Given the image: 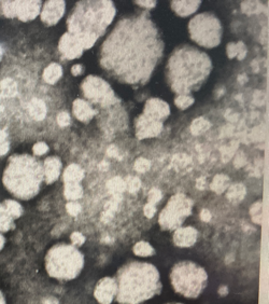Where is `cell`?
Returning a JSON list of instances; mask_svg holds the SVG:
<instances>
[{"label":"cell","mask_w":269,"mask_h":304,"mask_svg":"<svg viewBox=\"0 0 269 304\" xmlns=\"http://www.w3.org/2000/svg\"><path fill=\"white\" fill-rule=\"evenodd\" d=\"M163 52V43L149 19H123L101 51L105 69L128 83L145 82Z\"/></svg>","instance_id":"1"},{"label":"cell","mask_w":269,"mask_h":304,"mask_svg":"<svg viewBox=\"0 0 269 304\" xmlns=\"http://www.w3.org/2000/svg\"><path fill=\"white\" fill-rule=\"evenodd\" d=\"M119 304H142L161 295L163 284L157 267L148 262L129 261L122 266L114 277Z\"/></svg>","instance_id":"2"},{"label":"cell","mask_w":269,"mask_h":304,"mask_svg":"<svg viewBox=\"0 0 269 304\" xmlns=\"http://www.w3.org/2000/svg\"><path fill=\"white\" fill-rule=\"evenodd\" d=\"M211 69V59L206 53L185 45L171 55L167 74L170 87L178 95H190L205 82Z\"/></svg>","instance_id":"3"},{"label":"cell","mask_w":269,"mask_h":304,"mask_svg":"<svg viewBox=\"0 0 269 304\" xmlns=\"http://www.w3.org/2000/svg\"><path fill=\"white\" fill-rule=\"evenodd\" d=\"M43 181V166L28 154L11 156L2 177L3 186L10 193L24 201L37 195Z\"/></svg>","instance_id":"4"},{"label":"cell","mask_w":269,"mask_h":304,"mask_svg":"<svg viewBox=\"0 0 269 304\" xmlns=\"http://www.w3.org/2000/svg\"><path fill=\"white\" fill-rule=\"evenodd\" d=\"M116 9L112 1L80 3L68 19V29L74 36H93L99 39L112 23Z\"/></svg>","instance_id":"5"},{"label":"cell","mask_w":269,"mask_h":304,"mask_svg":"<svg viewBox=\"0 0 269 304\" xmlns=\"http://www.w3.org/2000/svg\"><path fill=\"white\" fill-rule=\"evenodd\" d=\"M85 265L84 255L77 247L58 243L48 250L44 257V267L50 277L59 282L77 278Z\"/></svg>","instance_id":"6"},{"label":"cell","mask_w":269,"mask_h":304,"mask_svg":"<svg viewBox=\"0 0 269 304\" xmlns=\"http://www.w3.org/2000/svg\"><path fill=\"white\" fill-rule=\"evenodd\" d=\"M169 278L174 290L186 299L199 298L208 285L205 268L190 260L176 263L171 267Z\"/></svg>","instance_id":"7"},{"label":"cell","mask_w":269,"mask_h":304,"mask_svg":"<svg viewBox=\"0 0 269 304\" xmlns=\"http://www.w3.org/2000/svg\"><path fill=\"white\" fill-rule=\"evenodd\" d=\"M191 39L200 47L212 49L221 43L223 28L220 19L212 13H201L189 23Z\"/></svg>","instance_id":"8"},{"label":"cell","mask_w":269,"mask_h":304,"mask_svg":"<svg viewBox=\"0 0 269 304\" xmlns=\"http://www.w3.org/2000/svg\"><path fill=\"white\" fill-rule=\"evenodd\" d=\"M192 199L183 193L172 195L167 204L161 211L159 217V225L164 231H175L184 224L187 217L193 211Z\"/></svg>","instance_id":"9"},{"label":"cell","mask_w":269,"mask_h":304,"mask_svg":"<svg viewBox=\"0 0 269 304\" xmlns=\"http://www.w3.org/2000/svg\"><path fill=\"white\" fill-rule=\"evenodd\" d=\"M81 90L86 98L100 106H110L116 101V96L110 84L97 76H88L81 84Z\"/></svg>","instance_id":"10"},{"label":"cell","mask_w":269,"mask_h":304,"mask_svg":"<svg viewBox=\"0 0 269 304\" xmlns=\"http://www.w3.org/2000/svg\"><path fill=\"white\" fill-rule=\"evenodd\" d=\"M163 128H164L163 122L152 120L143 114H140L138 118L136 119L135 122L136 136L138 139L154 138L161 133Z\"/></svg>","instance_id":"11"},{"label":"cell","mask_w":269,"mask_h":304,"mask_svg":"<svg viewBox=\"0 0 269 304\" xmlns=\"http://www.w3.org/2000/svg\"><path fill=\"white\" fill-rule=\"evenodd\" d=\"M116 296V283L114 277L106 276L99 280L94 289V297L100 304H111Z\"/></svg>","instance_id":"12"},{"label":"cell","mask_w":269,"mask_h":304,"mask_svg":"<svg viewBox=\"0 0 269 304\" xmlns=\"http://www.w3.org/2000/svg\"><path fill=\"white\" fill-rule=\"evenodd\" d=\"M58 49L63 57L67 59H75L82 57L84 51L78 37L70 33L63 35L59 40Z\"/></svg>","instance_id":"13"},{"label":"cell","mask_w":269,"mask_h":304,"mask_svg":"<svg viewBox=\"0 0 269 304\" xmlns=\"http://www.w3.org/2000/svg\"><path fill=\"white\" fill-rule=\"evenodd\" d=\"M143 114L150 119L164 122L170 114V107L165 100L161 98H150L146 100L143 109Z\"/></svg>","instance_id":"14"},{"label":"cell","mask_w":269,"mask_h":304,"mask_svg":"<svg viewBox=\"0 0 269 304\" xmlns=\"http://www.w3.org/2000/svg\"><path fill=\"white\" fill-rule=\"evenodd\" d=\"M65 10V1H47L41 10L42 22L48 26H53L64 17Z\"/></svg>","instance_id":"15"},{"label":"cell","mask_w":269,"mask_h":304,"mask_svg":"<svg viewBox=\"0 0 269 304\" xmlns=\"http://www.w3.org/2000/svg\"><path fill=\"white\" fill-rule=\"evenodd\" d=\"M14 18L23 22L33 21L41 12V1H14Z\"/></svg>","instance_id":"16"},{"label":"cell","mask_w":269,"mask_h":304,"mask_svg":"<svg viewBox=\"0 0 269 304\" xmlns=\"http://www.w3.org/2000/svg\"><path fill=\"white\" fill-rule=\"evenodd\" d=\"M198 239V231L193 227H180L175 230L172 241L175 245L181 248L192 247L196 244Z\"/></svg>","instance_id":"17"},{"label":"cell","mask_w":269,"mask_h":304,"mask_svg":"<svg viewBox=\"0 0 269 304\" xmlns=\"http://www.w3.org/2000/svg\"><path fill=\"white\" fill-rule=\"evenodd\" d=\"M43 176L44 181L48 185L53 184L58 179L62 171V162L56 156H50L44 160L43 163Z\"/></svg>","instance_id":"18"},{"label":"cell","mask_w":269,"mask_h":304,"mask_svg":"<svg viewBox=\"0 0 269 304\" xmlns=\"http://www.w3.org/2000/svg\"><path fill=\"white\" fill-rule=\"evenodd\" d=\"M72 113L81 122L88 123L95 116L96 110L86 100L78 98L73 101Z\"/></svg>","instance_id":"19"},{"label":"cell","mask_w":269,"mask_h":304,"mask_svg":"<svg viewBox=\"0 0 269 304\" xmlns=\"http://www.w3.org/2000/svg\"><path fill=\"white\" fill-rule=\"evenodd\" d=\"M201 6V1L195 0V1H171V9L176 14L181 18H187L194 14Z\"/></svg>","instance_id":"20"},{"label":"cell","mask_w":269,"mask_h":304,"mask_svg":"<svg viewBox=\"0 0 269 304\" xmlns=\"http://www.w3.org/2000/svg\"><path fill=\"white\" fill-rule=\"evenodd\" d=\"M84 178V171L78 164H70L64 171L63 180L65 184H80Z\"/></svg>","instance_id":"21"},{"label":"cell","mask_w":269,"mask_h":304,"mask_svg":"<svg viewBox=\"0 0 269 304\" xmlns=\"http://www.w3.org/2000/svg\"><path fill=\"white\" fill-rule=\"evenodd\" d=\"M63 69L56 63L50 64L43 72V80L49 84H54L62 78Z\"/></svg>","instance_id":"22"},{"label":"cell","mask_w":269,"mask_h":304,"mask_svg":"<svg viewBox=\"0 0 269 304\" xmlns=\"http://www.w3.org/2000/svg\"><path fill=\"white\" fill-rule=\"evenodd\" d=\"M14 227L13 217L10 215L3 203H0V233L11 231L14 229Z\"/></svg>","instance_id":"23"},{"label":"cell","mask_w":269,"mask_h":304,"mask_svg":"<svg viewBox=\"0 0 269 304\" xmlns=\"http://www.w3.org/2000/svg\"><path fill=\"white\" fill-rule=\"evenodd\" d=\"M29 113L36 120H43L47 115V106L41 99L35 98L29 104Z\"/></svg>","instance_id":"24"},{"label":"cell","mask_w":269,"mask_h":304,"mask_svg":"<svg viewBox=\"0 0 269 304\" xmlns=\"http://www.w3.org/2000/svg\"><path fill=\"white\" fill-rule=\"evenodd\" d=\"M230 177L224 174H217L215 176V178L212 179L210 184V188L213 192H215L217 194H221L230 186Z\"/></svg>","instance_id":"25"},{"label":"cell","mask_w":269,"mask_h":304,"mask_svg":"<svg viewBox=\"0 0 269 304\" xmlns=\"http://www.w3.org/2000/svg\"><path fill=\"white\" fill-rule=\"evenodd\" d=\"M64 194L66 199L70 202H74L82 197L83 188L80 184H65Z\"/></svg>","instance_id":"26"},{"label":"cell","mask_w":269,"mask_h":304,"mask_svg":"<svg viewBox=\"0 0 269 304\" xmlns=\"http://www.w3.org/2000/svg\"><path fill=\"white\" fill-rule=\"evenodd\" d=\"M133 252L138 257H152L155 255V249L150 243L141 241L134 245Z\"/></svg>","instance_id":"27"},{"label":"cell","mask_w":269,"mask_h":304,"mask_svg":"<svg viewBox=\"0 0 269 304\" xmlns=\"http://www.w3.org/2000/svg\"><path fill=\"white\" fill-rule=\"evenodd\" d=\"M211 123L207 119L199 116V118H196L193 121L191 124V133L193 135H200L204 134L206 132L210 129Z\"/></svg>","instance_id":"28"},{"label":"cell","mask_w":269,"mask_h":304,"mask_svg":"<svg viewBox=\"0 0 269 304\" xmlns=\"http://www.w3.org/2000/svg\"><path fill=\"white\" fill-rule=\"evenodd\" d=\"M246 196V187L241 184H235L227 190V197L233 202H240Z\"/></svg>","instance_id":"29"},{"label":"cell","mask_w":269,"mask_h":304,"mask_svg":"<svg viewBox=\"0 0 269 304\" xmlns=\"http://www.w3.org/2000/svg\"><path fill=\"white\" fill-rule=\"evenodd\" d=\"M3 205L10 212V215L13 217V219H18V218L23 215V207L18 202L13 200H6L3 202Z\"/></svg>","instance_id":"30"},{"label":"cell","mask_w":269,"mask_h":304,"mask_svg":"<svg viewBox=\"0 0 269 304\" xmlns=\"http://www.w3.org/2000/svg\"><path fill=\"white\" fill-rule=\"evenodd\" d=\"M194 103L195 99L191 95H178L175 98V105L177 106V108H179L181 110L190 108Z\"/></svg>","instance_id":"31"},{"label":"cell","mask_w":269,"mask_h":304,"mask_svg":"<svg viewBox=\"0 0 269 304\" xmlns=\"http://www.w3.org/2000/svg\"><path fill=\"white\" fill-rule=\"evenodd\" d=\"M0 87H1L2 92L6 96H13L17 94V83L12 79L3 80Z\"/></svg>","instance_id":"32"},{"label":"cell","mask_w":269,"mask_h":304,"mask_svg":"<svg viewBox=\"0 0 269 304\" xmlns=\"http://www.w3.org/2000/svg\"><path fill=\"white\" fill-rule=\"evenodd\" d=\"M241 9L242 12L247 14L258 13L262 9V4L258 1H243L241 3Z\"/></svg>","instance_id":"33"},{"label":"cell","mask_w":269,"mask_h":304,"mask_svg":"<svg viewBox=\"0 0 269 304\" xmlns=\"http://www.w3.org/2000/svg\"><path fill=\"white\" fill-rule=\"evenodd\" d=\"M262 203L261 202H256L255 204H253L251 207L250 214L252 217V220L255 222L257 225L262 224Z\"/></svg>","instance_id":"34"},{"label":"cell","mask_w":269,"mask_h":304,"mask_svg":"<svg viewBox=\"0 0 269 304\" xmlns=\"http://www.w3.org/2000/svg\"><path fill=\"white\" fill-rule=\"evenodd\" d=\"M134 167L138 173H146L151 169V162L145 158H138L135 161Z\"/></svg>","instance_id":"35"},{"label":"cell","mask_w":269,"mask_h":304,"mask_svg":"<svg viewBox=\"0 0 269 304\" xmlns=\"http://www.w3.org/2000/svg\"><path fill=\"white\" fill-rule=\"evenodd\" d=\"M108 188L113 192H121L125 189V181L120 177H115L108 182Z\"/></svg>","instance_id":"36"},{"label":"cell","mask_w":269,"mask_h":304,"mask_svg":"<svg viewBox=\"0 0 269 304\" xmlns=\"http://www.w3.org/2000/svg\"><path fill=\"white\" fill-rule=\"evenodd\" d=\"M238 148V143H231L228 145L225 149L222 150V155H223V161L226 162L230 160L231 158L234 156L236 153V150Z\"/></svg>","instance_id":"37"},{"label":"cell","mask_w":269,"mask_h":304,"mask_svg":"<svg viewBox=\"0 0 269 304\" xmlns=\"http://www.w3.org/2000/svg\"><path fill=\"white\" fill-rule=\"evenodd\" d=\"M191 163V159L186 154H177L174 156V165L177 167H185Z\"/></svg>","instance_id":"38"},{"label":"cell","mask_w":269,"mask_h":304,"mask_svg":"<svg viewBox=\"0 0 269 304\" xmlns=\"http://www.w3.org/2000/svg\"><path fill=\"white\" fill-rule=\"evenodd\" d=\"M125 187H127V189L130 192H136L138 191L141 187V181L137 177H129L127 181L125 182Z\"/></svg>","instance_id":"39"},{"label":"cell","mask_w":269,"mask_h":304,"mask_svg":"<svg viewBox=\"0 0 269 304\" xmlns=\"http://www.w3.org/2000/svg\"><path fill=\"white\" fill-rule=\"evenodd\" d=\"M33 151L35 155H38V156L43 155L49 151V146L45 143H43V141H39V143L35 144V146L33 147Z\"/></svg>","instance_id":"40"},{"label":"cell","mask_w":269,"mask_h":304,"mask_svg":"<svg viewBox=\"0 0 269 304\" xmlns=\"http://www.w3.org/2000/svg\"><path fill=\"white\" fill-rule=\"evenodd\" d=\"M161 196H163V195H161V192L159 189L153 188L150 191L148 201H149L150 204L155 205L156 203H159L161 200Z\"/></svg>","instance_id":"41"},{"label":"cell","mask_w":269,"mask_h":304,"mask_svg":"<svg viewBox=\"0 0 269 304\" xmlns=\"http://www.w3.org/2000/svg\"><path fill=\"white\" fill-rule=\"evenodd\" d=\"M70 240L72 242L73 246H82L85 243V237L83 234H81L80 232H73L70 236Z\"/></svg>","instance_id":"42"},{"label":"cell","mask_w":269,"mask_h":304,"mask_svg":"<svg viewBox=\"0 0 269 304\" xmlns=\"http://www.w3.org/2000/svg\"><path fill=\"white\" fill-rule=\"evenodd\" d=\"M7 135L4 132L0 131V155L6 154L9 150V144L7 143Z\"/></svg>","instance_id":"43"},{"label":"cell","mask_w":269,"mask_h":304,"mask_svg":"<svg viewBox=\"0 0 269 304\" xmlns=\"http://www.w3.org/2000/svg\"><path fill=\"white\" fill-rule=\"evenodd\" d=\"M226 55L228 58H235L238 55V49H237V42H230L226 45Z\"/></svg>","instance_id":"44"},{"label":"cell","mask_w":269,"mask_h":304,"mask_svg":"<svg viewBox=\"0 0 269 304\" xmlns=\"http://www.w3.org/2000/svg\"><path fill=\"white\" fill-rule=\"evenodd\" d=\"M246 163H247V155L245 154V152L239 151L238 153H236L235 160H234L235 167H238V169H239V167L245 166Z\"/></svg>","instance_id":"45"},{"label":"cell","mask_w":269,"mask_h":304,"mask_svg":"<svg viewBox=\"0 0 269 304\" xmlns=\"http://www.w3.org/2000/svg\"><path fill=\"white\" fill-rule=\"evenodd\" d=\"M237 49H238L237 58L239 60L245 59L247 57V54H248V49H247L246 43L242 42V41H238L237 42Z\"/></svg>","instance_id":"46"},{"label":"cell","mask_w":269,"mask_h":304,"mask_svg":"<svg viewBox=\"0 0 269 304\" xmlns=\"http://www.w3.org/2000/svg\"><path fill=\"white\" fill-rule=\"evenodd\" d=\"M66 209H67V211L70 215L77 216L81 211V205L77 202H69L67 206H66Z\"/></svg>","instance_id":"47"},{"label":"cell","mask_w":269,"mask_h":304,"mask_svg":"<svg viewBox=\"0 0 269 304\" xmlns=\"http://www.w3.org/2000/svg\"><path fill=\"white\" fill-rule=\"evenodd\" d=\"M57 123L60 126H67L70 124V115L68 113H60L57 115Z\"/></svg>","instance_id":"48"},{"label":"cell","mask_w":269,"mask_h":304,"mask_svg":"<svg viewBox=\"0 0 269 304\" xmlns=\"http://www.w3.org/2000/svg\"><path fill=\"white\" fill-rule=\"evenodd\" d=\"M136 4H138L139 7L144 8V9H153L156 7V1L155 0H141V1H135Z\"/></svg>","instance_id":"49"},{"label":"cell","mask_w":269,"mask_h":304,"mask_svg":"<svg viewBox=\"0 0 269 304\" xmlns=\"http://www.w3.org/2000/svg\"><path fill=\"white\" fill-rule=\"evenodd\" d=\"M155 212H156L155 205L150 204V203H148V204L144 206V215L148 218L153 217L155 215Z\"/></svg>","instance_id":"50"},{"label":"cell","mask_w":269,"mask_h":304,"mask_svg":"<svg viewBox=\"0 0 269 304\" xmlns=\"http://www.w3.org/2000/svg\"><path fill=\"white\" fill-rule=\"evenodd\" d=\"M107 153H108V155L111 156V158H120L121 156L120 149L115 146H111L108 151H107Z\"/></svg>","instance_id":"51"},{"label":"cell","mask_w":269,"mask_h":304,"mask_svg":"<svg viewBox=\"0 0 269 304\" xmlns=\"http://www.w3.org/2000/svg\"><path fill=\"white\" fill-rule=\"evenodd\" d=\"M71 74L75 76V77H78V76H80L81 74H83V66L80 64L73 65L72 67H71Z\"/></svg>","instance_id":"52"},{"label":"cell","mask_w":269,"mask_h":304,"mask_svg":"<svg viewBox=\"0 0 269 304\" xmlns=\"http://www.w3.org/2000/svg\"><path fill=\"white\" fill-rule=\"evenodd\" d=\"M200 219L204 221H210L211 219V214L208 209H202L200 212Z\"/></svg>","instance_id":"53"},{"label":"cell","mask_w":269,"mask_h":304,"mask_svg":"<svg viewBox=\"0 0 269 304\" xmlns=\"http://www.w3.org/2000/svg\"><path fill=\"white\" fill-rule=\"evenodd\" d=\"M4 245H6V239H4V236L0 233V251L3 249Z\"/></svg>","instance_id":"54"},{"label":"cell","mask_w":269,"mask_h":304,"mask_svg":"<svg viewBox=\"0 0 269 304\" xmlns=\"http://www.w3.org/2000/svg\"><path fill=\"white\" fill-rule=\"evenodd\" d=\"M227 292H228V289H227V287H225V286H222L219 289V293H220L221 296L227 295Z\"/></svg>","instance_id":"55"},{"label":"cell","mask_w":269,"mask_h":304,"mask_svg":"<svg viewBox=\"0 0 269 304\" xmlns=\"http://www.w3.org/2000/svg\"><path fill=\"white\" fill-rule=\"evenodd\" d=\"M0 304H7L6 297H4L3 292L1 290H0Z\"/></svg>","instance_id":"56"},{"label":"cell","mask_w":269,"mask_h":304,"mask_svg":"<svg viewBox=\"0 0 269 304\" xmlns=\"http://www.w3.org/2000/svg\"><path fill=\"white\" fill-rule=\"evenodd\" d=\"M1 57H2V49L0 47V60H1Z\"/></svg>","instance_id":"57"},{"label":"cell","mask_w":269,"mask_h":304,"mask_svg":"<svg viewBox=\"0 0 269 304\" xmlns=\"http://www.w3.org/2000/svg\"><path fill=\"white\" fill-rule=\"evenodd\" d=\"M167 304H183V303H167Z\"/></svg>","instance_id":"58"}]
</instances>
